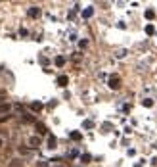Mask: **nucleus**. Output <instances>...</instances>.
<instances>
[{
  "mask_svg": "<svg viewBox=\"0 0 157 167\" xmlns=\"http://www.w3.org/2000/svg\"><path fill=\"white\" fill-rule=\"evenodd\" d=\"M109 86L113 88V90H117V88L121 86V79H119V77H115V75L109 77Z\"/></svg>",
  "mask_w": 157,
  "mask_h": 167,
  "instance_id": "nucleus-1",
  "label": "nucleus"
},
{
  "mask_svg": "<svg viewBox=\"0 0 157 167\" xmlns=\"http://www.w3.org/2000/svg\"><path fill=\"white\" fill-rule=\"evenodd\" d=\"M35 129H37V132H38V135H46V132H48L46 125H44V123H38V121L35 123Z\"/></svg>",
  "mask_w": 157,
  "mask_h": 167,
  "instance_id": "nucleus-2",
  "label": "nucleus"
},
{
  "mask_svg": "<svg viewBox=\"0 0 157 167\" xmlns=\"http://www.w3.org/2000/svg\"><path fill=\"white\" fill-rule=\"evenodd\" d=\"M25 163H23V160H19V158H16V160H10V163H8V167H23Z\"/></svg>",
  "mask_w": 157,
  "mask_h": 167,
  "instance_id": "nucleus-3",
  "label": "nucleus"
},
{
  "mask_svg": "<svg viewBox=\"0 0 157 167\" xmlns=\"http://www.w3.org/2000/svg\"><path fill=\"white\" fill-rule=\"evenodd\" d=\"M38 16H40V8H37V6L29 8V17H38Z\"/></svg>",
  "mask_w": 157,
  "mask_h": 167,
  "instance_id": "nucleus-4",
  "label": "nucleus"
},
{
  "mask_svg": "<svg viewBox=\"0 0 157 167\" xmlns=\"http://www.w3.org/2000/svg\"><path fill=\"white\" fill-rule=\"evenodd\" d=\"M29 144L33 148H37V146H40V137H31L29 138Z\"/></svg>",
  "mask_w": 157,
  "mask_h": 167,
  "instance_id": "nucleus-5",
  "label": "nucleus"
},
{
  "mask_svg": "<svg viewBox=\"0 0 157 167\" xmlns=\"http://www.w3.org/2000/svg\"><path fill=\"white\" fill-rule=\"evenodd\" d=\"M67 83H69L67 75H60V77H58V85H60V86H67Z\"/></svg>",
  "mask_w": 157,
  "mask_h": 167,
  "instance_id": "nucleus-6",
  "label": "nucleus"
},
{
  "mask_svg": "<svg viewBox=\"0 0 157 167\" xmlns=\"http://www.w3.org/2000/svg\"><path fill=\"white\" fill-rule=\"evenodd\" d=\"M56 144H58L56 137H54V135H50V137H48V148H56Z\"/></svg>",
  "mask_w": 157,
  "mask_h": 167,
  "instance_id": "nucleus-7",
  "label": "nucleus"
},
{
  "mask_svg": "<svg viewBox=\"0 0 157 167\" xmlns=\"http://www.w3.org/2000/svg\"><path fill=\"white\" fill-rule=\"evenodd\" d=\"M42 108H44L42 102H33V104H31V109H33V111H40Z\"/></svg>",
  "mask_w": 157,
  "mask_h": 167,
  "instance_id": "nucleus-8",
  "label": "nucleus"
},
{
  "mask_svg": "<svg viewBox=\"0 0 157 167\" xmlns=\"http://www.w3.org/2000/svg\"><path fill=\"white\" fill-rule=\"evenodd\" d=\"M23 121H25V123H37L35 117H33L31 114H23Z\"/></svg>",
  "mask_w": 157,
  "mask_h": 167,
  "instance_id": "nucleus-9",
  "label": "nucleus"
},
{
  "mask_svg": "<svg viewBox=\"0 0 157 167\" xmlns=\"http://www.w3.org/2000/svg\"><path fill=\"white\" fill-rule=\"evenodd\" d=\"M10 109H12V106H10V104H0V114H8Z\"/></svg>",
  "mask_w": 157,
  "mask_h": 167,
  "instance_id": "nucleus-10",
  "label": "nucleus"
},
{
  "mask_svg": "<svg viewBox=\"0 0 157 167\" xmlns=\"http://www.w3.org/2000/svg\"><path fill=\"white\" fill-rule=\"evenodd\" d=\"M69 137H71V140H81V138H83V135H81V132H78V131H73Z\"/></svg>",
  "mask_w": 157,
  "mask_h": 167,
  "instance_id": "nucleus-11",
  "label": "nucleus"
},
{
  "mask_svg": "<svg viewBox=\"0 0 157 167\" xmlns=\"http://www.w3.org/2000/svg\"><path fill=\"white\" fill-rule=\"evenodd\" d=\"M56 65H58V67L65 65V58H63V56H58V58H56Z\"/></svg>",
  "mask_w": 157,
  "mask_h": 167,
  "instance_id": "nucleus-12",
  "label": "nucleus"
},
{
  "mask_svg": "<svg viewBox=\"0 0 157 167\" xmlns=\"http://www.w3.org/2000/svg\"><path fill=\"white\" fill-rule=\"evenodd\" d=\"M92 14H94V10L92 8H86L84 12H83V17H92Z\"/></svg>",
  "mask_w": 157,
  "mask_h": 167,
  "instance_id": "nucleus-13",
  "label": "nucleus"
},
{
  "mask_svg": "<svg viewBox=\"0 0 157 167\" xmlns=\"http://www.w3.org/2000/svg\"><path fill=\"white\" fill-rule=\"evenodd\" d=\"M81 160H83L84 163H88V161L92 160V155H90V154H83V155H81Z\"/></svg>",
  "mask_w": 157,
  "mask_h": 167,
  "instance_id": "nucleus-14",
  "label": "nucleus"
},
{
  "mask_svg": "<svg viewBox=\"0 0 157 167\" xmlns=\"http://www.w3.org/2000/svg\"><path fill=\"white\" fill-rule=\"evenodd\" d=\"M146 17H148V19H153V17H155V12H153V10H146Z\"/></svg>",
  "mask_w": 157,
  "mask_h": 167,
  "instance_id": "nucleus-15",
  "label": "nucleus"
},
{
  "mask_svg": "<svg viewBox=\"0 0 157 167\" xmlns=\"http://www.w3.org/2000/svg\"><path fill=\"white\" fill-rule=\"evenodd\" d=\"M83 127H84V129H92V127H94V123H92V121H84Z\"/></svg>",
  "mask_w": 157,
  "mask_h": 167,
  "instance_id": "nucleus-16",
  "label": "nucleus"
},
{
  "mask_svg": "<svg viewBox=\"0 0 157 167\" xmlns=\"http://www.w3.org/2000/svg\"><path fill=\"white\" fill-rule=\"evenodd\" d=\"M146 33H148V35H153V33H155L153 25H148V27H146Z\"/></svg>",
  "mask_w": 157,
  "mask_h": 167,
  "instance_id": "nucleus-17",
  "label": "nucleus"
},
{
  "mask_svg": "<svg viewBox=\"0 0 157 167\" xmlns=\"http://www.w3.org/2000/svg\"><path fill=\"white\" fill-rule=\"evenodd\" d=\"M19 154H23V155H27V154H29V148H25V146H19Z\"/></svg>",
  "mask_w": 157,
  "mask_h": 167,
  "instance_id": "nucleus-18",
  "label": "nucleus"
},
{
  "mask_svg": "<svg viewBox=\"0 0 157 167\" xmlns=\"http://www.w3.org/2000/svg\"><path fill=\"white\" fill-rule=\"evenodd\" d=\"M144 106H146V108H151V106H153V100H150V98L144 100Z\"/></svg>",
  "mask_w": 157,
  "mask_h": 167,
  "instance_id": "nucleus-19",
  "label": "nucleus"
},
{
  "mask_svg": "<svg viewBox=\"0 0 157 167\" xmlns=\"http://www.w3.org/2000/svg\"><path fill=\"white\" fill-rule=\"evenodd\" d=\"M8 119H10V115H4V117H0V123H6Z\"/></svg>",
  "mask_w": 157,
  "mask_h": 167,
  "instance_id": "nucleus-20",
  "label": "nucleus"
},
{
  "mask_svg": "<svg viewBox=\"0 0 157 167\" xmlns=\"http://www.w3.org/2000/svg\"><path fill=\"white\" fill-rule=\"evenodd\" d=\"M38 167H48V163L46 161H38Z\"/></svg>",
  "mask_w": 157,
  "mask_h": 167,
  "instance_id": "nucleus-21",
  "label": "nucleus"
},
{
  "mask_svg": "<svg viewBox=\"0 0 157 167\" xmlns=\"http://www.w3.org/2000/svg\"><path fill=\"white\" fill-rule=\"evenodd\" d=\"M0 146H2V138H0Z\"/></svg>",
  "mask_w": 157,
  "mask_h": 167,
  "instance_id": "nucleus-22",
  "label": "nucleus"
}]
</instances>
